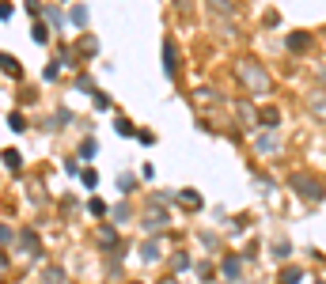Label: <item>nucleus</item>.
I'll return each instance as SVG.
<instances>
[{
  "instance_id": "3",
  "label": "nucleus",
  "mask_w": 326,
  "mask_h": 284,
  "mask_svg": "<svg viewBox=\"0 0 326 284\" xmlns=\"http://www.w3.org/2000/svg\"><path fill=\"white\" fill-rule=\"evenodd\" d=\"M243 80H251L258 91H266V84H270V80H266V72H262L258 65H243Z\"/></svg>"
},
{
  "instance_id": "7",
  "label": "nucleus",
  "mask_w": 326,
  "mask_h": 284,
  "mask_svg": "<svg viewBox=\"0 0 326 284\" xmlns=\"http://www.w3.org/2000/svg\"><path fill=\"white\" fill-rule=\"evenodd\" d=\"M258 152H266V155L281 152V140H277V136H262V140H258Z\"/></svg>"
},
{
  "instance_id": "4",
  "label": "nucleus",
  "mask_w": 326,
  "mask_h": 284,
  "mask_svg": "<svg viewBox=\"0 0 326 284\" xmlns=\"http://www.w3.org/2000/svg\"><path fill=\"white\" fill-rule=\"evenodd\" d=\"M270 254H273L277 261H284V258H289V254H292V242H289V239H277L273 247H270Z\"/></svg>"
},
{
  "instance_id": "5",
  "label": "nucleus",
  "mask_w": 326,
  "mask_h": 284,
  "mask_svg": "<svg viewBox=\"0 0 326 284\" xmlns=\"http://www.w3.org/2000/svg\"><path fill=\"white\" fill-rule=\"evenodd\" d=\"M239 269H243V258H228L224 261V277L228 280H239Z\"/></svg>"
},
{
  "instance_id": "6",
  "label": "nucleus",
  "mask_w": 326,
  "mask_h": 284,
  "mask_svg": "<svg viewBox=\"0 0 326 284\" xmlns=\"http://www.w3.org/2000/svg\"><path fill=\"white\" fill-rule=\"evenodd\" d=\"M300 280H303V269H296V266H289V269L281 273V280H277V284H300Z\"/></svg>"
},
{
  "instance_id": "2",
  "label": "nucleus",
  "mask_w": 326,
  "mask_h": 284,
  "mask_svg": "<svg viewBox=\"0 0 326 284\" xmlns=\"http://www.w3.org/2000/svg\"><path fill=\"white\" fill-rule=\"evenodd\" d=\"M284 46H289L292 53H303V50L311 46V34H308V31H292L289 38H284Z\"/></svg>"
},
{
  "instance_id": "8",
  "label": "nucleus",
  "mask_w": 326,
  "mask_h": 284,
  "mask_svg": "<svg viewBox=\"0 0 326 284\" xmlns=\"http://www.w3.org/2000/svg\"><path fill=\"white\" fill-rule=\"evenodd\" d=\"M262 125H266V129H277V125H281V114H277L273 106H266V110H262Z\"/></svg>"
},
{
  "instance_id": "9",
  "label": "nucleus",
  "mask_w": 326,
  "mask_h": 284,
  "mask_svg": "<svg viewBox=\"0 0 326 284\" xmlns=\"http://www.w3.org/2000/svg\"><path fill=\"white\" fill-rule=\"evenodd\" d=\"M319 284H322V280H319Z\"/></svg>"
},
{
  "instance_id": "1",
  "label": "nucleus",
  "mask_w": 326,
  "mask_h": 284,
  "mask_svg": "<svg viewBox=\"0 0 326 284\" xmlns=\"http://www.w3.org/2000/svg\"><path fill=\"white\" fill-rule=\"evenodd\" d=\"M289 186H292L296 197H303V201H322L326 197V186L315 178V174H292Z\"/></svg>"
}]
</instances>
